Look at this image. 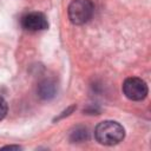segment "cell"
<instances>
[{
  "label": "cell",
  "mask_w": 151,
  "mask_h": 151,
  "mask_svg": "<svg viewBox=\"0 0 151 151\" xmlns=\"http://www.w3.org/2000/svg\"><path fill=\"white\" fill-rule=\"evenodd\" d=\"M94 137L98 143L103 145H116L120 143L125 137L124 127L113 120H104L99 123L94 129Z\"/></svg>",
  "instance_id": "obj_1"
},
{
  "label": "cell",
  "mask_w": 151,
  "mask_h": 151,
  "mask_svg": "<svg viewBox=\"0 0 151 151\" xmlns=\"http://www.w3.org/2000/svg\"><path fill=\"white\" fill-rule=\"evenodd\" d=\"M94 12L92 0H73L67 9L68 19L74 25H83L87 22Z\"/></svg>",
  "instance_id": "obj_2"
},
{
  "label": "cell",
  "mask_w": 151,
  "mask_h": 151,
  "mask_svg": "<svg viewBox=\"0 0 151 151\" xmlns=\"http://www.w3.org/2000/svg\"><path fill=\"white\" fill-rule=\"evenodd\" d=\"M147 85L146 83L137 77H130L125 79L123 83V92L124 94L134 101L143 100L147 96Z\"/></svg>",
  "instance_id": "obj_3"
},
{
  "label": "cell",
  "mask_w": 151,
  "mask_h": 151,
  "mask_svg": "<svg viewBox=\"0 0 151 151\" xmlns=\"http://www.w3.org/2000/svg\"><path fill=\"white\" fill-rule=\"evenodd\" d=\"M21 26L29 32L44 31L48 27V21L46 17L40 12H31L21 18Z\"/></svg>",
  "instance_id": "obj_4"
},
{
  "label": "cell",
  "mask_w": 151,
  "mask_h": 151,
  "mask_svg": "<svg viewBox=\"0 0 151 151\" xmlns=\"http://www.w3.org/2000/svg\"><path fill=\"white\" fill-rule=\"evenodd\" d=\"M38 96L42 99H51L57 94V83L51 79H44L38 85Z\"/></svg>",
  "instance_id": "obj_5"
},
{
  "label": "cell",
  "mask_w": 151,
  "mask_h": 151,
  "mask_svg": "<svg viewBox=\"0 0 151 151\" xmlns=\"http://www.w3.org/2000/svg\"><path fill=\"white\" fill-rule=\"evenodd\" d=\"M70 139L73 143H81L88 139V130L85 126H77L70 134Z\"/></svg>",
  "instance_id": "obj_6"
},
{
  "label": "cell",
  "mask_w": 151,
  "mask_h": 151,
  "mask_svg": "<svg viewBox=\"0 0 151 151\" xmlns=\"http://www.w3.org/2000/svg\"><path fill=\"white\" fill-rule=\"evenodd\" d=\"M7 110H8V106H7L6 100L2 97H0V120H2L6 117Z\"/></svg>",
  "instance_id": "obj_7"
},
{
  "label": "cell",
  "mask_w": 151,
  "mask_h": 151,
  "mask_svg": "<svg viewBox=\"0 0 151 151\" xmlns=\"http://www.w3.org/2000/svg\"><path fill=\"white\" fill-rule=\"evenodd\" d=\"M2 149H17V150H19L21 147L20 146H17V145H8V146H4Z\"/></svg>",
  "instance_id": "obj_8"
}]
</instances>
